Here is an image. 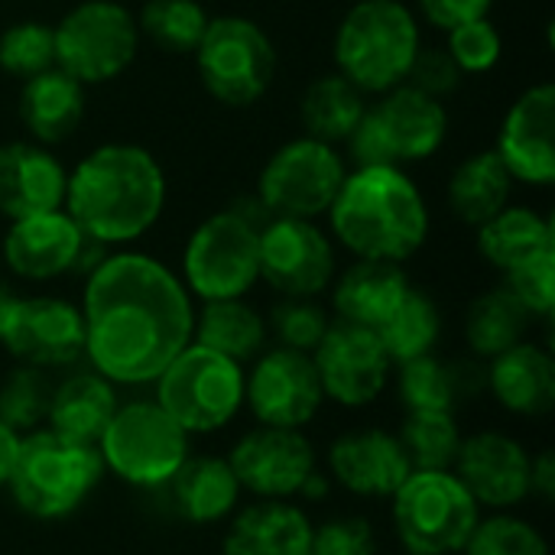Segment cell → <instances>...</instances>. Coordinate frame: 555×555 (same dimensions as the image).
<instances>
[{
  "instance_id": "obj_1",
  "label": "cell",
  "mask_w": 555,
  "mask_h": 555,
  "mask_svg": "<svg viewBox=\"0 0 555 555\" xmlns=\"http://www.w3.org/2000/svg\"><path fill=\"white\" fill-rule=\"evenodd\" d=\"M85 358L114 387H150L192 341L185 283L146 254H107L85 283Z\"/></svg>"
},
{
  "instance_id": "obj_2",
  "label": "cell",
  "mask_w": 555,
  "mask_h": 555,
  "mask_svg": "<svg viewBox=\"0 0 555 555\" xmlns=\"http://www.w3.org/2000/svg\"><path fill=\"white\" fill-rule=\"evenodd\" d=\"M62 208L104 247L140 241L166 208V172L137 143H104L68 172Z\"/></svg>"
},
{
  "instance_id": "obj_3",
  "label": "cell",
  "mask_w": 555,
  "mask_h": 555,
  "mask_svg": "<svg viewBox=\"0 0 555 555\" xmlns=\"http://www.w3.org/2000/svg\"><path fill=\"white\" fill-rule=\"evenodd\" d=\"M328 221L338 244L358 260L403 263L429 237V205L403 166H358L348 172Z\"/></svg>"
},
{
  "instance_id": "obj_4",
  "label": "cell",
  "mask_w": 555,
  "mask_h": 555,
  "mask_svg": "<svg viewBox=\"0 0 555 555\" xmlns=\"http://www.w3.org/2000/svg\"><path fill=\"white\" fill-rule=\"evenodd\" d=\"M423 46L413 10L400 0H361L335 29V65L364 94H384L406 81Z\"/></svg>"
},
{
  "instance_id": "obj_5",
  "label": "cell",
  "mask_w": 555,
  "mask_h": 555,
  "mask_svg": "<svg viewBox=\"0 0 555 555\" xmlns=\"http://www.w3.org/2000/svg\"><path fill=\"white\" fill-rule=\"evenodd\" d=\"M101 478L104 462L98 449L72 446L42 426L20 439L7 491L20 514L52 524L72 517L98 491Z\"/></svg>"
},
{
  "instance_id": "obj_6",
  "label": "cell",
  "mask_w": 555,
  "mask_h": 555,
  "mask_svg": "<svg viewBox=\"0 0 555 555\" xmlns=\"http://www.w3.org/2000/svg\"><path fill=\"white\" fill-rule=\"evenodd\" d=\"M98 455L104 472L127 488L150 494L163 491L192 455V436L153 397H140L117 403L98 442Z\"/></svg>"
},
{
  "instance_id": "obj_7",
  "label": "cell",
  "mask_w": 555,
  "mask_h": 555,
  "mask_svg": "<svg viewBox=\"0 0 555 555\" xmlns=\"http://www.w3.org/2000/svg\"><path fill=\"white\" fill-rule=\"evenodd\" d=\"M481 520L455 472H413L390 498V527L406 555H459Z\"/></svg>"
},
{
  "instance_id": "obj_8",
  "label": "cell",
  "mask_w": 555,
  "mask_h": 555,
  "mask_svg": "<svg viewBox=\"0 0 555 555\" xmlns=\"http://www.w3.org/2000/svg\"><path fill=\"white\" fill-rule=\"evenodd\" d=\"M153 387V400L189 436L221 433L244 410V367L195 341H189L169 361Z\"/></svg>"
},
{
  "instance_id": "obj_9",
  "label": "cell",
  "mask_w": 555,
  "mask_h": 555,
  "mask_svg": "<svg viewBox=\"0 0 555 555\" xmlns=\"http://www.w3.org/2000/svg\"><path fill=\"white\" fill-rule=\"evenodd\" d=\"M446 137V104L410 85H397L364 111L348 146L354 166H410L436 156Z\"/></svg>"
},
{
  "instance_id": "obj_10",
  "label": "cell",
  "mask_w": 555,
  "mask_h": 555,
  "mask_svg": "<svg viewBox=\"0 0 555 555\" xmlns=\"http://www.w3.org/2000/svg\"><path fill=\"white\" fill-rule=\"evenodd\" d=\"M195 65L205 91L224 107L257 104L276 75V49L263 26L247 16L224 13L208 20L195 46Z\"/></svg>"
},
{
  "instance_id": "obj_11",
  "label": "cell",
  "mask_w": 555,
  "mask_h": 555,
  "mask_svg": "<svg viewBox=\"0 0 555 555\" xmlns=\"http://www.w3.org/2000/svg\"><path fill=\"white\" fill-rule=\"evenodd\" d=\"M55 68L78 85H104L120 78L140 49L137 16L114 0H81L55 26Z\"/></svg>"
},
{
  "instance_id": "obj_12",
  "label": "cell",
  "mask_w": 555,
  "mask_h": 555,
  "mask_svg": "<svg viewBox=\"0 0 555 555\" xmlns=\"http://www.w3.org/2000/svg\"><path fill=\"white\" fill-rule=\"evenodd\" d=\"M179 280L202 302L244 299L260 283V228L234 208L205 218L185 244Z\"/></svg>"
},
{
  "instance_id": "obj_13",
  "label": "cell",
  "mask_w": 555,
  "mask_h": 555,
  "mask_svg": "<svg viewBox=\"0 0 555 555\" xmlns=\"http://www.w3.org/2000/svg\"><path fill=\"white\" fill-rule=\"evenodd\" d=\"M348 176L345 156L315 137H296L283 143L257 179V198L273 218L315 221L328 215L341 182Z\"/></svg>"
},
{
  "instance_id": "obj_14",
  "label": "cell",
  "mask_w": 555,
  "mask_h": 555,
  "mask_svg": "<svg viewBox=\"0 0 555 555\" xmlns=\"http://www.w3.org/2000/svg\"><path fill=\"white\" fill-rule=\"evenodd\" d=\"M244 406L257 426L306 429L325 410V393L312 354L293 348H263L244 374Z\"/></svg>"
},
{
  "instance_id": "obj_15",
  "label": "cell",
  "mask_w": 555,
  "mask_h": 555,
  "mask_svg": "<svg viewBox=\"0 0 555 555\" xmlns=\"http://www.w3.org/2000/svg\"><path fill=\"white\" fill-rule=\"evenodd\" d=\"M312 364L325 393V403L341 410L374 406L393 374V361L384 351L374 328L332 319L325 338L312 351Z\"/></svg>"
},
{
  "instance_id": "obj_16",
  "label": "cell",
  "mask_w": 555,
  "mask_h": 555,
  "mask_svg": "<svg viewBox=\"0 0 555 555\" xmlns=\"http://www.w3.org/2000/svg\"><path fill=\"white\" fill-rule=\"evenodd\" d=\"M241 491L257 501H296L302 485L319 472V452L306 429H247L228 452Z\"/></svg>"
},
{
  "instance_id": "obj_17",
  "label": "cell",
  "mask_w": 555,
  "mask_h": 555,
  "mask_svg": "<svg viewBox=\"0 0 555 555\" xmlns=\"http://www.w3.org/2000/svg\"><path fill=\"white\" fill-rule=\"evenodd\" d=\"M260 280L286 299H315L335 280V247L306 218H270L260 228Z\"/></svg>"
},
{
  "instance_id": "obj_18",
  "label": "cell",
  "mask_w": 555,
  "mask_h": 555,
  "mask_svg": "<svg viewBox=\"0 0 555 555\" xmlns=\"http://www.w3.org/2000/svg\"><path fill=\"white\" fill-rule=\"evenodd\" d=\"M16 364L39 371L75 367L85 358L81 306L62 296H20L0 341Z\"/></svg>"
},
{
  "instance_id": "obj_19",
  "label": "cell",
  "mask_w": 555,
  "mask_h": 555,
  "mask_svg": "<svg viewBox=\"0 0 555 555\" xmlns=\"http://www.w3.org/2000/svg\"><path fill=\"white\" fill-rule=\"evenodd\" d=\"M325 475L358 501H390L413 475V465L393 429L361 426L332 439L325 452Z\"/></svg>"
},
{
  "instance_id": "obj_20",
  "label": "cell",
  "mask_w": 555,
  "mask_h": 555,
  "mask_svg": "<svg viewBox=\"0 0 555 555\" xmlns=\"http://www.w3.org/2000/svg\"><path fill=\"white\" fill-rule=\"evenodd\" d=\"M530 449L504 429H478L462 439L455 475L488 511H517L530 501Z\"/></svg>"
},
{
  "instance_id": "obj_21",
  "label": "cell",
  "mask_w": 555,
  "mask_h": 555,
  "mask_svg": "<svg viewBox=\"0 0 555 555\" xmlns=\"http://www.w3.org/2000/svg\"><path fill=\"white\" fill-rule=\"evenodd\" d=\"M494 153L527 185L555 182V88L550 81L527 88L507 111Z\"/></svg>"
},
{
  "instance_id": "obj_22",
  "label": "cell",
  "mask_w": 555,
  "mask_h": 555,
  "mask_svg": "<svg viewBox=\"0 0 555 555\" xmlns=\"http://www.w3.org/2000/svg\"><path fill=\"white\" fill-rule=\"evenodd\" d=\"M85 244L88 237L81 234V228L62 208H55L10 221L3 237V263L20 280L49 283L75 273Z\"/></svg>"
},
{
  "instance_id": "obj_23",
  "label": "cell",
  "mask_w": 555,
  "mask_h": 555,
  "mask_svg": "<svg viewBox=\"0 0 555 555\" xmlns=\"http://www.w3.org/2000/svg\"><path fill=\"white\" fill-rule=\"evenodd\" d=\"M68 169L42 143L13 140L0 146V215L16 221L55 211L65 202Z\"/></svg>"
},
{
  "instance_id": "obj_24",
  "label": "cell",
  "mask_w": 555,
  "mask_h": 555,
  "mask_svg": "<svg viewBox=\"0 0 555 555\" xmlns=\"http://www.w3.org/2000/svg\"><path fill=\"white\" fill-rule=\"evenodd\" d=\"M485 390L517 420H543L555 410V358L537 341H520L488 361Z\"/></svg>"
},
{
  "instance_id": "obj_25",
  "label": "cell",
  "mask_w": 555,
  "mask_h": 555,
  "mask_svg": "<svg viewBox=\"0 0 555 555\" xmlns=\"http://www.w3.org/2000/svg\"><path fill=\"white\" fill-rule=\"evenodd\" d=\"M172 517L192 527H218L241 507V481L221 455H189L163 488Z\"/></svg>"
},
{
  "instance_id": "obj_26",
  "label": "cell",
  "mask_w": 555,
  "mask_h": 555,
  "mask_svg": "<svg viewBox=\"0 0 555 555\" xmlns=\"http://www.w3.org/2000/svg\"><path fill=\"white\" fill-rule=\"evenodd\" d=\"M309 543L312 520L296 501H254L234 511L221 555H309Z\"/></svg>"
},
{
  "instance_id": "obj_27",
  "label": "cell",
  "mask_w": 555,
  "mask_h": 555,
  "mask_svg": "<svg viewBox=\"0 0 555 555\" xmlns=\"http://www.w3.org/2000/svg\"><path fill=\"white\" fill-rule=\"evenodd\" d=\"M120 397L117 387L98 371H75L62 384H52L46 429L72 446L98 449Z\"/></svg>"
},
{
  "instance_id": "obj_28",
  "label": "cell",
  "mask_w": 555,
  "mask_h": 555,
  "mask_svg": "<svg viewBox=\"0 0 555 555\" xmlns=\"http://www.w3.org/2000/svg\"><path fill=\"white\" fill-rule=\"evenodd\" d=\"M332 309L341 322L380 328L390 312L413 289L403 263L387 260H354L345 273L332 280Z\"/></svg>"
},
{
  "instance_id": "obj_29",
  "label": "cell",
  "mask_w": 555,
  "mask_h": 555,
  "mask_svg": "<svg viewBox=\"0 0 555 555\" xmlns=\"http://www.w3.org/2000/svg\"><path fill=\"white\" fill-rule=\"evenodd\" d=\"M485 390V371L468 361L433 354L397 364V400L403 410L459 413L475 393Z\"/></svg>"
},
{
  "instance_id": "obj_30",
  "label": "cell",
  "mask_w": 555,
  "mask_h": 555,
  "mask_svg": "<svg viewBox=\"0 0 555 555\" xmlns=\"http://www.w3.org/2000/svg\"><path fill=\"white\" fill-rule=\"evenodd\" d=\"M20 120L33 143L55 146L68 140L85 120V85L62 68H46L20 88Z\"/></svg>"
},
{
  "instance_id": "obj_31",
  "label": "cell",
  "mask_w": 555,
  "mask_h": 555,
  "mask_svg": "<svg viewBox=\"0 0 555 555\" xmlns=\"http://www.w3.org/2000/svg\"><path fill=\"white\" fill-rule=\"evenodd\" d=\"M511 189L514 176L507 172L501 156L494 150H481L455 166L449 179V208L459 221L481 228L488 218L511 205Z\"/></svg>"
},
{
  "instance_id": "obj_32",
  "label": "cell",
  "mask_w": 555,
  "mask_h": 555,
  "mask_svg": "<svg viewBox=\"0 0 555 555\" xmlns=\"http://www.w3.org/2000/svg\"><path fill=\"white\" fill-rule=\"evenodd\" d=\"M267 319L244 299L205 302L202 312H195L192 341L237 361L241 367L267 348Z\"/></svg>"
},
{
  "instance_id": "obj_33",
  "label": "cell",
  "mask_w": 555,
  "mask_h": 555,
  "mask_svg": "<svg viewBox=\"0 0 555 555\" xmlns=\"http://www.w3.org/2000/svg\"><path fill=\"white\" fill-rule=\"evenodd\" d=\"M364 111H367L364 91L358 85H351L341 72L312 78L309 88L302 91V104H299L306 137H315L332 146L348 143V137L361 124Z\"/></svg>"
},
{
  "instance_id": "obj_34",
  "label": "cell",
  "mask_w": 555,
  "mask_h": 555,
  "mask_svg": "<svg viewBox=\"0 0 555 555\" xmlns=\"http://www.w3.org/2000/svg\"><path fill=\"white\" fill-rule=\"evenodd\" d=\"M546 247H555L553 221L524 205H507L478 228V250L501 273Z\"/></svg>"
},
{
  "instance_id": "obj_35",
  "label": "cell",
  "mask_w": 555,
  "mask_h": 555,
  "mask_svg": "<svg viewBox=\"0 0 555 555\" xmlns=\"http://www.w3.org/2000/svg\"><path fill=\"white\" fill-rule=\"evenodd\" d=\"M533 325V315L524 309V302L501 283L488 293H481L465 315V345L475 358L491 361L501 351L527 341V332Z\"/></svg>"
},
{
  "instance_id": "obj_36",
  "label": "cell",
  "mask_w": 555,
  "mask_h": 555,
  "mask_svg": "<svg viewBox=\"0 0 555 555\" xmlns=\"http://www.w3.org/2000/svg\"><path fill=\"white\" fill-rule=\"evenodd\" d=\"M384 351L390 354L393 367L413 358L433 354L442 338V312L436 299L423 289H410L403 302L390 312V319L377 328Z\"/></svg>"
},
{
  "instance_id": "obj_37",
  "label": "cell",
  "mask_w": 555,
  "mask_h": 555,
  "mask_svg": "<svg viewBox=\"0 0 555 555\" xmlns=\"http://www.w3.org/2000/svg\"><path fill=\"white\" fill-rule=\"evenodd\" d=\"M397 439H400L413 472H452L465 433H462L455 413L403 410Z\"/></svg>"
},
{
  "instance_id": "obj_38",
  "label": "cell",
  "mask_w": 555,
  "mask_h": 555,
  "mask_svg": "<svg viewBox=\"0 0 555 555\" xmlns=\"http://www.w3.org/2000/svg\"><path fill=\"white\" fill-rule=\"evenodd\" d=\"M208 20L211 16L198 0H146L137 16V29L163 52L185 55L202 42Z\"/></svg>"
},
{
  "instance_id": "obj_39",
  "label": "cell",
  "mask_w": 555,
  "mask_h": 555,
  "mask_svg": "<svg viewBox=\"0 0 555 555\" xmlns=\"http://www.w3.org/2000/svg\"><path fill=\"white\" fill-rule=\"evenodd\" d=\"M52 400V380L39 367L16 364L0 380V423H7L13 433L26 436L46 426Z\"/></svg>"
},
{
  "instance_id": "obj_40",
  "label": "cell",
  "mask_w": 555,
  "mask_h": 555,
  "mask_svg": "<svg viewBox=\"0 0 555 555\" xmlns=\"http://www.w3.org/2000/svg\"><path fill=\"white\" fill-rule=\"evenodd\" d=\"M462 555H553L550 540L543 530L514 514V511H494L491 517H481L475 533L468 537Z\"/></svg>"
},
{
  "instance_id": "obj_41",
  "label": "cell",
  "mask_w": 555,
  "mask_h": 555,
  "mask_svg": "<svg viewBox=\"0 0 555 555\" xmlns=\"http://www.w3.org/2000/svg\"><path fill=\"white\" fill-rule=\"evenodd\" d=\"M328 325H332V315L315 299H286V296H280V302L267 315V332L276 338V345L302 351V354H312L319 348Z\"/></svg>"
},
{
  "instance_id": "obj_42",
  "label": "cell",
  "mask_w": 555,
  "mask_h": 555,
  "mask_svg": "<svg viewBox=\"0 0 555 555\" xmlns=\"http://www.w3.org/2000/svg\"><path fill=\"white\" fill-rule=\"evenodd\" d=\"M55 65V39L52 26L23 20L0 33V72L13 78H33Z\"/></svg>"
},
{
  "instance_id": "obj_43",
  "label": "cell",
  "mask_w": 555,
  "mask_h": 555,
  "mask_svg": "<svg viewBox=\"0 0 555 555\" xmlns=\"http://www.w3.org/2000/svg\"><path fill=\"white\" fill-rule=\"evenodd\" d=\"M504 286L524 302L533 319H553L555 309V247H546L504 273Z\"/></svg>"
},
{
  "instance_id": "obj_44",
  "label": "cell",
  "mask_w": 555,
  "mask_h": 555,
  "mask_svg": "<svg viewBox=\"0 0 555 555\" xmlns=\"http://www.w3.org/2000/svg\"><path fill=\"white\" fill-rule=\"evenodd\" d=\"M446 49H449L452 62L462 68V75H485L501 62L504 39L488 16H478V20L452 26Z\"/></svg>"
},
{
  "instance_id": "obj_45",
  "label": "cell",
  "mask_w": 555,
  "mask_h": 555,
  "mask_svg": "<svg viewBox=\"0 0 555 555\" xmlns=\"http://www.w3.org/2000/svg\"><path fill=\"white\" fill-rule=\"evenodd\" d=\"M309 555H377V527L361 514L312 524Z\"/></svg>"
},
{
  "instance_id": "obj_46",
  "label": "cell",
  "mask_w": 555,
  "mask_h": 555,
  "mask_svg": "<svg viewBox=\"0 0 555 555\" xmlns=\"http://www.w3.org/2000/svg\"><path fill=\"white\" fill-rule=\"evenodd\" d=\"M403 85L442 101L446 94H452L462 85V68L452 62L446 46H420Z\"/></svg>"
},
{
  "instance_id": "obj_47",
  "label": "cell",
  "mask_w": 555,
  "mask_h": 555,
  "mask_svg": "<svg viewBox=\"0 0 555 555\" xmlns=\"http://www.w3.org/2000/svg\"><path fill=\"white\" fill-rule=\"evenodd\" d=\"M494 0H420V10L426 16V23H433L436 29H452L459 23L488 16Z\"/></svg>"
},
{
  "instance_id": "obj_48",
  "label": "cell",
  "mask_w": 555,
  "mask_h": 555,
  "mask_svg": "<svg viewBox=\"0 0 555 555\" xmlns=\"http://www.w3.org/2000/svg\"><path fill=\"white\" fill-rule=\"evenodd\" d=\"M530 498L540 504H553L555 498V459L550 449L533 455L530 465Z\"/></svg>"
},
{
  "instance_id": "obj_49",
  "label": "cell",
  "mask_w": 555,
  "mask_h": 555,
  "mask_svg": "<svg viewBox=\"0 0 555 555\" xmlns=\"http://www.w3.org/2000/svg\"><path fill=\"white\" fill-rule=\"evenodd\" d=\"M20 433H13L7 423H0V491H7L10 485V475H13V465H16V455H20Z\"/></svg>"
},
{
  "instance_id": "obj_50",
  "label": "cell",
  "mask_w": 555,
  "mask_h": 555,
  "mask_svg": "<svg viewBox=\"0 0 555 555\" xmlns=\"http://www.w3.org/2000/svg\"><path fill=\"white\" fill-rule=\"evenodd\" d=\"M16 302H20V296H16L10 286L0 283V341H3V332H7V325H10V319H13Z\"/></svg>"
}]
</instances>
